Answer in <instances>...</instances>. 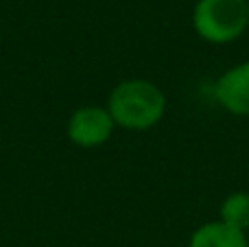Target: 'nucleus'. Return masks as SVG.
Segmentation results:
<instances>
[{
    "label": "nucleus",
    "instance_id": "1",
    "mask_svg": "<svg viewBox=\"0 0 249 247\" xmlns=\"http://www.w3.org/2000/svg\"><path fill=\"white\" fill-rule=\"evenodd\" d=\"M166 99L155 83L144 79H129L118 83L109 94L107 112L114 125L133 131L155 127L164 116Z\"/></svg>",
    "mask_w": 249,
    "mask_h": 247
},
{
    "label": "nucleus",
    "instance_id": "2",
    "mask_svg": "<svg viewBox=\"0 0 249 247\" xmlns=\"http://www.w3.org/2000/svg\"><path fill=\"white\" fill-rule=\"evenodd\" d=\"M193 26L210 44H230L249 26L247 0H199L193 11Z\"/></svg>",
    "mask_w": 249,
    "mask_h": 247
},
{
    "label": "nucleus",
    "instance_id": "3",
    "mask_svg": "<svg viewBox=\"0 0 249 247\" xmlns=\"http://www.w3.org/2000/svg\"><path fill=\"white\" fill-rule=\"evenodd\" d=\"M114 121L109 116L107 107L99 105H88L79 107L68 121V138L72 144L83 149L101 147L109 140L114 131Z\"/></svg>",
    "mask_w": 249,
    "mask_h": 247
},
{
    "label": "nucleus",
    "instance_id": "4",
    "mask_svg": "<svg viewBox=\"0 0 249 247\" xmlns=\"http://www.w3.org/2000/svg\"><path fill=\"white\" fill-rule=\"evenodd\" d=\"M214 96L223 109L236 116H249V61L225 70L214 83Z\"/></svg>",
    "mask_w": 249,
    "mask_h": 247
},
{
    "label": "nucleus",
    "instance_id": "5",
    "mask_svg": "<svg viewBox=\"0 0 249 247\" xmlns=\"http://www.w3.org/2000/svg\"><path fill=\"white\" fill-rule=\"evenodd\" d=\"M190 247H249L245 232L228 226L223 221H212L201 226L190 239Z\"/></svg>",
    "mask_w": 249,
    "mask_h": 247
},
{
    "label": "nucleus",
    "instance_id": "6",
    "mask_svg": "<svg viewBox=\"0 0 249 247\" xmlns=\"http://www.w3.org/2000/svg\"><path fill=\"white\" fill-rule=\"evenodd\" d=\"M221 221L236 230L245 232L249 228V195L247 193H232L221 204Z\"/></svg>",
    "mask_w": 249,
    "mask_h": 247
},
{
    "label": "nucleus",
    "instance_id": "7",
    "mask_svg": "<svg viewBox=\"0 0 249 247\" xmlns=\"http://www.w3.org/2000/svg\"><path fill=\"white\" fill-rule=\"evenodd\" d=\"M247 9H249V0H247Z\"/></svg>",
    "mask_w": 249,
    "mask_h": 247
}]
</instances>
